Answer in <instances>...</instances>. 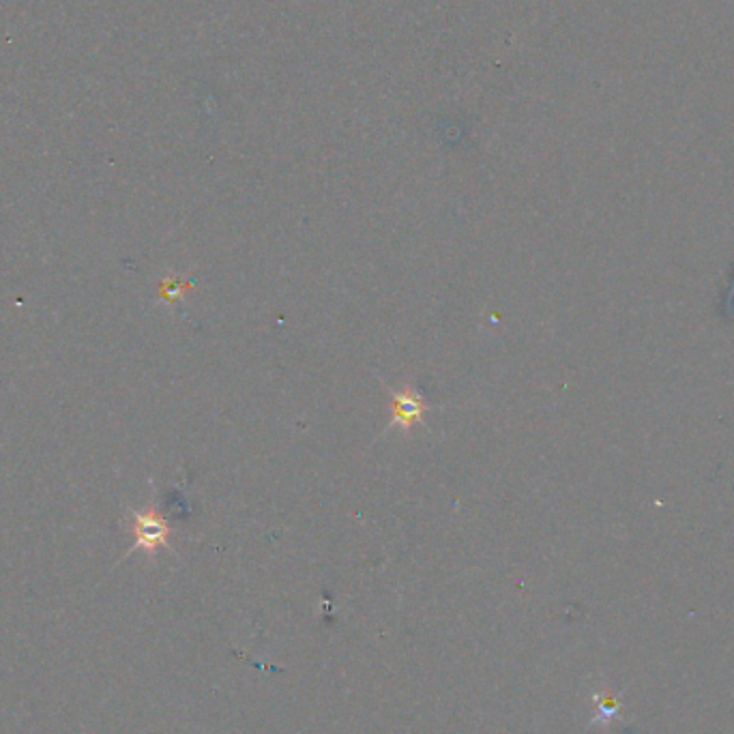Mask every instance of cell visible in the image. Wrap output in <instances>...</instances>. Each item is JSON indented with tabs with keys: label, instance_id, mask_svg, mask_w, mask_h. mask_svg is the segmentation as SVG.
<instances>
[{
	"label": "cell",
	"instance_id": "cell-4",
	"mask_svg": "<svg viewBox=\"0 0 734 734\" xmlns=\"http://www.w3.org/2000/svg\"><path fill=\"white\" fill-rule=\"evenodd\" d=\"M724 314H728V316H734V275H732V280H730V288H728V292H726V297H724Z\"/></svg>",
	"mask_w": 734,
	"mask_h": 734
},
{
	"label": "cell",
	"instance_id": "cell-3",
	"mask_svg": "<svg viewBox=\"0 0 734 734\" xmlns=\"http://www.w3.org/2000/svg\"><path fill=\"white\" fill-rule=\"evenodd\" d=\"M181 280H172L170 284L166 282V286H164V295H166V299L168 301H176V299H181Z\"/></svg>",
	"mask_w": 734,
	"mask_h": 734
},
{
	"label": "cell",
	"instance_id": "cell-2",
	"mask_svg": "<svg viewBox=\"0 0 734 734\" xmlns=\"http://www.w3.org/2000/svg\"><path fill=\"white\" fill-rule=\"evenodd\" d=\"M134 535L136 548L146 552H157L159 548H166L170 541V526L159 516L157 511H140L134 516Z\"/></svg>",
	"mask_w": 734,
	"mask_h": 734
},
{
	"label": "cell",
	"instance_id": "cell-1",
	"mask_svg": "<svg viewBox=\"0 0 734 734\" xmlns=\"http://www.w3.org/2000/svg\"><path fill=\"white\" fill-rule=\"evenodd\" d=\"M391 393V421L387 428H400L402 432L410 434L415 425L423 423L428 415L430 404L425 402L423 393L413 387H402L389 391Z\"/></svg>",
	"mask_w": 734,
	"mask_h": 734
}]
</instances>
